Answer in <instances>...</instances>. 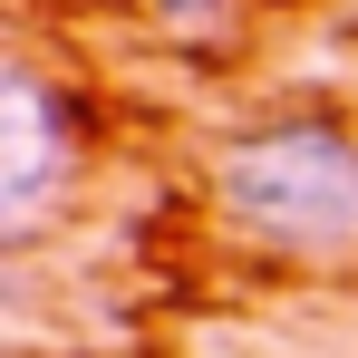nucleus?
Returning a JSON list of instances; mask_svg holds the SVG:
<instances>
[{"label":"nucleus","instance_id":"obj_1","mask_svg":"<svg viewBox=\"0 0 358 358\" xmlns=\"http://www.w3.org/2000/svg\"><path fill=\"white\" fill-rule=\"evenodd\" d=\"M194 203L233 252L271 262V271H349L358 262V117L281 107V117L223 126L203 145Z\"/></svg>","mask_w":358,"mask_h":358},{"label":"nucleus","instance_id":"obj_3","mask_svg":"<svg viewBox=\"0 0 358 358\" xmlns=\"http://www.w3.org/2000/svg\"><path fill=\"white\" fill-rule=\"evenodd\" d=\"M242 10H252V0H136V20H145L155 39H175V49H223V39H242Z\"/></svg>","mask_w":358,"mask_h":358},{"label":"nucleus","instance_id":"obj_2","mask_svg":"<svg viewBox=\"0 0 358 358\" xmlns=\"http://www.w3.org/2000/svg\"><path fill=\"white\" fill-rule=\"evenodd\" d=\"M78 184H87V97L49 78L39 49H20L10 87H0V233H10V252L49 233Z\"/></svg>","mask_w":358,"mask_h":358}]
</instances>
